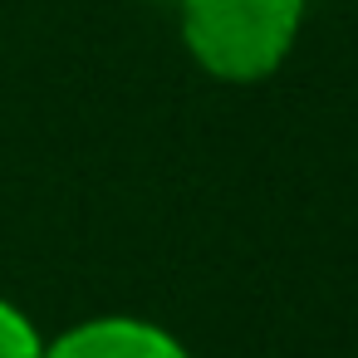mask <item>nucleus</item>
I'll list each match as a JSON object with an SVG mask.
<instances>
[{
  "mask_svg": "<svg viewBox=\"0 0 358 358\" xmlns=\"http://www.w3.org/2000/svg\"><path fill=\"white\" fill-rule=\"evenodd\" d=\"M187 59L216 84H265L299 45L309 0H172Z\"/></svg>",
  "mask_w": 358,
  "mask_h": 358,
  "instance_id": "1",
  "label": "nucleus"
},
{
  "mask_svg": "<svg viewBox=\"0 0 358 358\" xmlns=\"http://www.w3.org/2000/svg\"><path fill=\"white\" fill-rule=\"evenodd\" d=\"M45 358H192V348L138 314H94L45 338Z\"/></svg>",
  "mask_w": 358,
  "mask_h": 358,
  "instance_id": "2",
  "label": "nucleus"
},
{
  "mask_svg": "<svg viewBox=\"0 0 358 358\" xmlns=\"http://www.w3.org/2000/svg\"><path fill=\"white\" fill-rule=\"evenodd\" d=\"M0 358H45V334L6 294H0Z\"/></svg>",
  "mask_w": 358,
  "mask_h": 358,
  "instance_id": "3",
  "label": "nucleus"
}]
</instances>
